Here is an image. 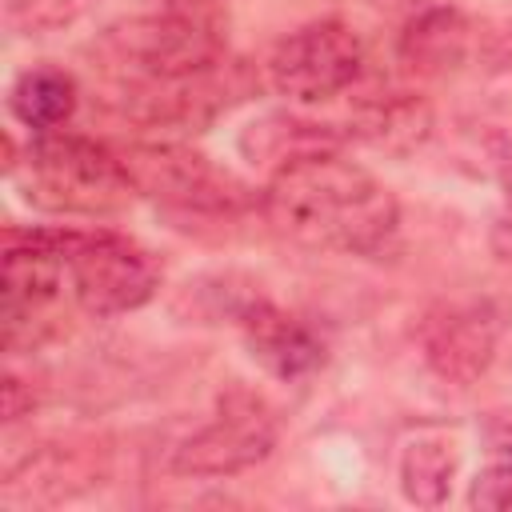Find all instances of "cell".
I'll return each mask as SVG.
<instances>
[{"label": "cell", "instance_id": "cell-21", "mask_svg": "<svg viewBox=\"0 0 512 512\" xmlns=\"http://www.w3.org/2000/svg\"><path fill=\"white\" fill-rule=\"evenodd\" d=\"M488 60H492L496 68H512V24L500 28V32L492 36V44H488Z\"/></svg>", "mask_w": 512, "mask_h": 512}, {"label": "cell", "instance_id": "cell-16", "mask_svg": "<svg viewBox=\"0 0 512 512\" xmlns=\"http://www.w3.org/2000/svg\"><path fill=\"white\" fill-rule=\"evenodd\" d=\"M76 100L80 92H76L72 72L56 64H32L8 88V108L24 128H32V136L64 128L68 116L76 112Z\"/></svg>", "mask_w": 512, "mask_h": 512}, {"label": "cell", "instance_id": "cell-10", "mask_svg": "<svg viewBox=\"0 0 512 512\" xmlns=\"http://www.w3.org/2000/svg\"><path fill=\"white\" fill-rule=\"evenodd\" d=\"M504 316L492 300H440L424 312L416 340L424 364L448 384H476L496 360Z\"/></svg>", "mask_w": 512, "mask_h": 512}, {"label": "cell", "instance_id": "cell-13", "mask_svg": "<svg viewBox=\"0 0 512 512\" xmlns=\"http://www.w3.org/2000/svg\"><path fill=\"white\" fill-rule=\"evenodd\" d=\"M432 128H436L432 104L420 92H404V88L360 96L348 112V136L388 156L416 152L432 136Z\"/></svg>", "mask_w": 512, "mask_h": 512}, {"label": "cell", "instance_id": "cell-11", "mask_svg": "<svg viewBox=\"0 0 512 512\" xmlns=\"http://www.w3.org/2000/svg\"><path fill=\"white\" fill-rule=\"evenodd\" d=\"M112 472L108 448L100 440H52L36 444L28 456H20L0 484V500L8 508H48L76 500L92 488H100Z\"/></svg>", "mask_w": 512, "mask_h": 512}, {"label": "cell", "instance_id": "cell-1", "mask_svg": "<svg viewBox=\"0 0 512 512\" xmlns=\"http://www.w3.org/2000/svg\"><path fill=\"white\" fill-rule=\"evenodd\" d=\"M260 216L296 248L376 256L396 236L400 204L368 168L340 152H312L272 168Z\"/></svg>", "mask_w": 512, "mask_h": 512}, {"label": "cell", "instance_id": "cell-3", "mask_svg": "<svg viewBox=\"0 0 512 512\" xmlns=\"http://www.w3.org/2000/svg\"><path fill=\"white\" fill-rule=\"evenodd\" d=\"M8 172L32 208L60 216H112L136 196L120 152L68 128L32 136L24 160H12Z\"/></svg>", "mask_w": 512, "mask_h": 512}, {"label": "cell", "instance_id": "cell-19", "mask_svg": "<svg viewBox=\"0 0 512 512\" xmlns=\"http://www.w3.org/2000/svg\"><path fill=\"white\" fill-rule=\"evenodd\" d=\"M468 504L488 508V512H508L512 508V460L476 472V480L468 488Z\"/></svg>", "mask_w": 512, "mask_h": 512}, {"label": "cell", "instance_id": "cell-23", "mask_svg": "<svg viewBox=\"0 0 512 512\" xmlns=\"http://www.w3.org/2000/svg\"><path fill=\"white\" fill-rule=\"evenodd\" d=\"M488 440H492L496 452H512V424H492Z\"/></svg>", "mask_w": 512, "mask_h": 512}, {"label": "cell", "instance_id": "cell-9", "mask_svg": "<svg viewBox=\"0 0 512 512\" xmlns=\"http://www.w3.org/2000/svg\"><path fill=\"white\" fill-rule=\"evenodd\" d=\"M256 92V72L244 60L224 56L216 68L196 72L176 84L160 88H132V92H112V108L140 124V128H172V132H200L240 100Z\"/></svg>", "mask_w": 512, "mask_h": 512}, {"label": "cell", "instance_id": "cell-25", "mask_svg": "<svg viewBox=\"0 0 512 512\" xmlns=\"http://www.w3.org/2000/svg\"><path fill=\"white\" fill-rule=\"evenodd\" d=\"M376 4L380 8H412V12L420 8V0H376Z\"/></svg>", "mask_w": 512, "mask_h": 512}, {"label": "cell", "instance_id": "cell-8", "mask_svg": "<svg viewBox=\"0 0 512 512\" xmlns=\"http://www.w3.org/2000/svg\"><path fill=\"white\" fill-rule=\"evenodd\" d=\"M268 84L300 104H320L352 88L364 72V44L344 20H312L288 32L268 56Z\"/></svg>", "mask_w": 512, "mask_h": 512}, {"label": "cell", "instance_id": "cell-2", "mask_svg": "<svg viewBox=\"0 0 512 512\" xmlns=\"http://www.w3.org/2000/svg\"><path fill=\"white\" fill-rule=\"evenodd\" d=\"M224 56V28L204 8H160L116 20L88 48V60L108 92L176 84L216 68Z\"/></svg>", "mask_w": 512, "mask_h": 512}, {"label": "cell", "instance_id": "cell-15", "mask_svg": "<svg viewBox=\"0 0 512 512\" xmlns=\"http://www.w3.org/2000/svg\"><path fill=\"white\" fill-rule=\"evenodd\" d=\"M348 140V132H336L332 124H316V120H300L288 112H268L260 120H252L240 132V152L252 164H288L312 152H340V144Z\"/></svg>", "mask_w": 512, "mask_h": 512}, {"label": "cell", "instance_id": "cell-4", "mask_svg": "<svg viewBox=\"0 0 512 512\" xmlns=\"http://www.w3.org/2000/svg\"><path fill=\"white\" fill-rule=\"evenodd\" d=\"M120 160L136 184V196H148L156 208L172 216L224 220L248 212L252 204L260 208V192H252L236 172L212 164L204 152L188 144H128Z\"/></svg>", "mask_w": 512, "mask_h": 512}, {"label": "cell", "instance_id": "cell-7", "mask_svg": "<svg viewBox=\"0 0 512 512\" xmlns=\"http://www.w3.org/2000/svg\"><path fill=\"white\" fill-rule=\"evenodd\" d=\"M272 448H276V412L256 392L228 388L216 400V412L172 444L168 468L176 476L216 480L260 464Z\"/></svg>", "mask_w": 512, "mask_h": 512}, {"label": "cell", "instance_id": "cell-24", "mask_svg": "<svg viewBox=\"0 0 512 512\" xmlns=\"http://www.w3.org/2000/svg\"><path fill=\"white\" fill-rule=\"evenodd\" d=\"M164 8H204V12H212V4L216 0H160Z\"/></svg>", "mask_w": 512, "mask_h": 512}, {"label": "cell", "instance_id": "cell-12", "mask_svg": "<svg viewBox=\"0 0 512 512\" xmlns=\"http://www.w3.org/2000/svg\"><path fill=\"white\" fill-rule=\"evenodd\" d=\"M244 332V344L252 352V360L272 372L276 380H304L324 364V340L312 324H304L300 316L284 312L280 304L256 296L244 316L236 320Z\"/></svg>", "mask_w": 512, "mask_h": 512}, {"label": "cell", "instance_id": "cell-17", "mask_svg": "<svg viewBox=\"0 0 512 512\" xmlns=\"http://www.w3.org/2000/svg\"><path fill=\"white\" fill-rule=\"evenodd\" d=\"M456 476V448L444 436H416L400 452V488L420 508H440Z\"/></svg>", "mask_w": 512, "mask_h": 512}, {"label": "cell", "instance_id": "cell-6", "mask_svg": "<svg viewBox=\"0 0 512 512\" xmlns=\"http://www.w3.org/2000/svg\"><path fill=\"white\" fill-rule=\"evenodd\" d=\"M68 284L84 312L92 316H124L144 308L160 288V264L132 236L108 228H60Z\"/></svg>", "mask_w": 512, "mask_h": 512}, {"label": "cell", "instance_id": "cell-22", "mask_svg": "<svg viewBox=\"0 0 512 512\" xmlns=\"http://www.w3.org/2000/svg\"><path fill=\"white\" fill-rule=\"evenodd\" d=\"M496 184H500L504 204L512 208V152H504V156H500V164H496Z\"/></svg>", "mask_w": 512, "mask_h": 512}, {"label": "cell", "instance_id": "cell-5", "mask_svg": "<svg viewBox=\"0 0 512 512\" xmlns=\"http://www.w3.org/2000/svg\"><path fill=\"white\" fill-rule=\"evenodd\" d=\"M68 280L60 228L4 232V352H32L56 328V300Z\"/></svg>", "mask_w": 512, "mask_h": 512}, {"label": "cell", "instance_id": "cell-18", "mask_svg": "<svg viewBox=\"0 0 512 512\" xmlns=\"http://www.w3.org/2000/svg\"><path fill=\"white\" fill-rule=\"evenodd\" d=\"M76 0H4V20L20 36H44L72 24Z\"/></svg>", "mask_w": 512, "mask_h": 512}, {"label": "cell", "instance_id": "cell-20", "mask_svg": "<svg viewBox=\"0 0 512 512\" xmlns=\"http://www.w3.org/2000/svg\"><path fill=\"white\" fill-rule=\"evenodd\" d=\"M32 404H36L32 388H28L16 372H8V376H4V420H8V424H16L20 416H28V412H32Z\"/></svg>", "mask_w": 512, "mask_h": 512}, {"label": "cell", "instance_id": "cell-14", "mask_svg": "<svg viewBox=\"0 0 512 512\" xmlns=\"http://www.w3.org/2000/svg\"><path fill=\"white\" fill-rule=\"evenodd\" d=\"M472 48V24L452 4H424L408 16L396 56L412 76H444L464 64Z\"/></svg>", "mask_w": 512, "mask_h": 512}]
</instances>
